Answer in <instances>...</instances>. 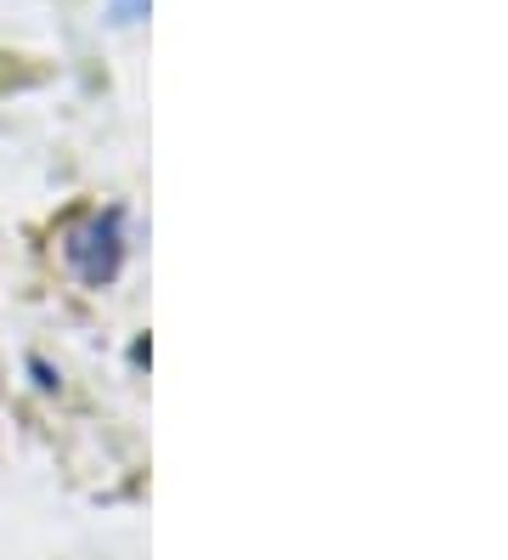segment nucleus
<instances>
[{"instance_id": "nucleus-1", "label": "nucleus", "mask_w": 508, "mask_h": 560, "mask_svg": "<svg viewBox=\"0 0 508 560\" xmlns=\"http://www.w3.org/2000/svg\"><path fill=\"white\" fill-rule=\"evenodd\" d=\"M62 255L85 283H108L119 272V215H80L68 226Z\"/></svg>"}]
</instances>
